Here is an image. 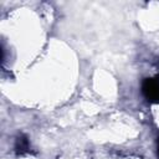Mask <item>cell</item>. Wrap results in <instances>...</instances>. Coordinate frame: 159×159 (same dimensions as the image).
<instances>
[{
  "label": "cell",
  "instance_id": "6da1fadb",
  "mask_svg": "<svg viewBox=\"0 0 159 159\" xmlns=\"http://www.w3.org/2000/svg\"><path fill=\"white\" fill-rule=\"evenodd\" d=\"M142 93L149 102H159V80L145 78L142 83Z\"/></svg>",
  "mask_w": 159,
  "mask_h": 159
},
{
  "label": "cell",
  "instance_id": "7a4b0ae2",
  "mask_svg": "<svg viewBox=\"0 0 159 159\" xmlns=\"http://www.w3.org/2000/svg\"><path fill=\"white\" fill-rule=\"evenodd\" d=\"M30 150V142L25 134H19L15 140V152L17 155L25 154Z\"/></svg>",
  "mask_w": 159,
  "mask_h": 159
},
{
  "label": "cell",
  "instance_id": "3957f363",
  "mask_svg": "<svg viewBox=\"0 0 159 159\" xmlns=\"http://www.w3.org/2000/svg\"><path fill=\"white\" fill-rule=\"evenodd\" d=\"M158 154H159V138H158Z\"/></svg>",
  "mask_w": 159,
  "mask_h": 159
}]
</instances>
